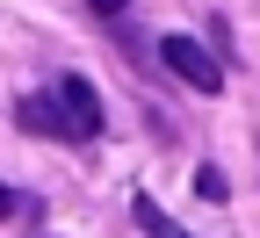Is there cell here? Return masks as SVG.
<instances>
[{
  "instance_id": "obj_5",
  "label": "cell",
  "mask_w": 260,
  "mask_h": 238,
  "mask_svg": "<svg viewBox=\"0 0 260 238\" xmlns=\"http://www.w3.org/2000/svg\"><path fill=\"white\" fill-rule=\"evenodd\" d=\"M195 188H203L210 202H224V174H217V166H203V174H195Z\"/></svg>"
},
{
  "instance_id": "obj_3",
  "label": "cell",
  "mask_w": 260,
  "mask_h": 238,
  "mask_svg": "<svg viewBox=\"0 0 260 238\" xmlns=\"http://www.w3.org/2000/svg\"><path fill=\"white\" fill-rule=\"evenodd\" d=\"M22 123H29V130H44V138H65V123H58V109H51V94H29V101H22Z\"/></svg>"
},
{
  "instance_id": "obj_4",
  "label": "cell",
  "mask_w": 260,
  "mask_h": 238,
  "mask_svg": "<svg viewBox=\"0 0 260 238\" xmlns=\"http://www.w3.org/2000/svg\"><path fill=\"white\" fill-rule=\"evenodd\" d=\"M138 224H145V238H188V231H181V224H174L167 210H159L152 195H138Z\"/></svg>"
},
{
  "instance_id": "obj_6",
  "label": "cell",
  "mask_w": 260,
  "mask_h": 238,
  "mask_svg": "<svg viewBox=\"0 0 260 238\" xmlns=\"http://www.w3.org/2000/svg\"><path fill=\"white\" fill-rule=\"evenodd\" d=\"M87 8H102V15H123V8H130V0H87Z\"/></svg>"
},
{
  "instance_id": "obj_7",
  "label": "cell",
  "mask_w": 260,
  "mask_h": 238,
  "mask_svg": "<svg viewBox=\"0 0 260 238\" xmlns=\"http://www.w3.org/2000/svg\"><path fill=\"white\" fill-rule=\"evenodd\" d=\"M0 217H15V195H8V188H0Z\"/></svg>"
},
{
  "instance_id": "obj_2",
  "label": "cell",
  "mask_w": 260,
  "mask_h": 238,
  "mask_svg": "<svg viewBox=\"0 0 260 238\" xmlns=\"http://www.w3.org/2000/svg\"><path fill=\"white\" fill-rule=\"evenodd\" d=\"M159 58H167V73H174L181 87H195V94H217V87H224V65H217L203 44H188V37H167Z\"/></svg>"
},
{
  "instance_id": "obj_1",
  "label": "cell",
  "mask_w": 260,
  "mask_h": 238,
  "mask_svg": "<svg viewBox=\"0 0 260 238\" xmlns=\"http://www.w3.org/2000/svg\"><path fill=\"white\" fill-rule=\"evenodd\" d=\"M51 109H58V123H65V138H94V130H102V94H94L80 73H65V80L51 87Z\"/></svg>"
}]
</instances>
